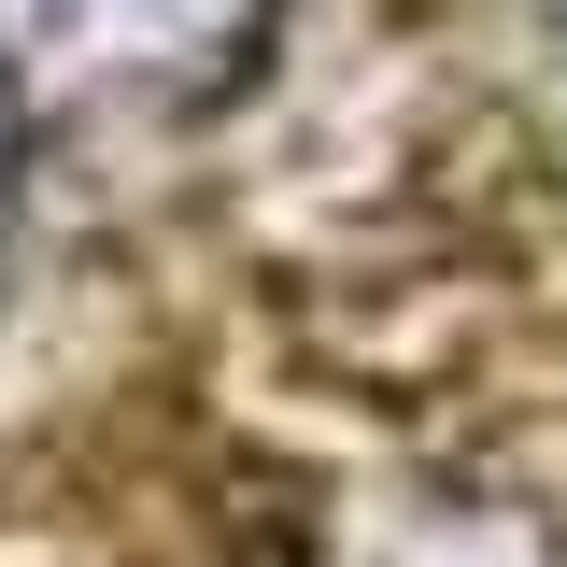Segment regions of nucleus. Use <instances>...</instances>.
<instances>
[{
    "label": "nucleus",
    "mask_w": 567,
    "mask_h": 567,
    "mask_svg": "<svg viewBox=\"0 0 567 567\" xmlns=\"http://www.w3.org/2000/svg\"><path fill=\"white\" fill-rule=\"evenodd\" d=\"M270 29V0H0V71L43 100H185Z\"/></svg>",
    "instance_id": "f257e3e1"
},
{
    "label": "nucleus",
    "mask_w": 567,
    "mask_h": 567,
    "mask_svg": "<svg viewBox=\"0 0 567 567\" xmlns=\"http://www.w3.org/2000/svg\"><path fill=\"white\" fill-rule=\"evenodd\" d=\"M0 213H14V71H0Z\"/></svg>",
    "instance_id": "f03ea898"
}]
</instances>
